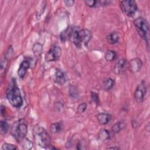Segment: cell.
Instances as JSON below:
<instances>
[{"instance_id": "obj_1", "label": "cell", "mask_w": 150, "mask_h": 150, "mask_svg": "<svg viewBox=\"0 0 150 150\" xmlns=\"http://www.w3.org/2000/svg\"><path fill=\"white\" fill-rule=\"evenodd\" d=\"M33 135L36 144L46 149H56L51 145V139L46 130L42 127L36 125L33 128Z\"/></svg>"}, {"instance_id": "obj_2", "label": "cell", "mask_w": 150, "mask_h": 150, "mask_svg": "<svg viewBox=\"0 0 150 150\" xmlns=\"http://www.w3.org/2000/svg\"><path fill=\"white\" fill-rule=\"evenodd\" d=\"M92 38V32L87 29H79L74 27L70 39L77 48L87 46Z\"/></svg>"}, {"instance_id": "obj_3", "label": "cell", "mask_w": 150, "mask_h": 150, "mask_svg": "<svg viewBox=\"0 0 150 150\" xmlns=\"http://www.w3.org/2000/svg\"><path fill=\"white\" fill-rule=\"evenodd\" d=\"M6 96L9 103L13 107L19 108L22 105L23 99L15 79H13L9 84Z\"/></svg>"}, {"instance_id": "obj_4", "label": "cell", "mask_w": 150, "mask_h": 150, "mask_svg": "<svg viewBox=\"0 0 150 150\" xmlns=\"http://www.w3.org/2000/svg\"><path fill=\"white\" fill-rule=\"evenodd\" d=\"M11 134L15 139L19 142L25 138L28 132V125L23 120H19L13 124L11 127Z\"/></svg>"}, {"instance_id": "obj_5", "label": "cell", "mask_w": 150, "mask_h": 150, "mask_svg": "<svg viewBox=\"0 0 150 150\" xmlns=\"http://www.w3.org/2000/svg\"><path fill=\"white\" fill-rule=\"evenodd\" d=\"M133 23L141 38L148 43L149 26L148 21L142 17H139L134 21Z\"/></svg>"}, {"instance_id": "obj_6", "label": "cell", "mask_w": 150, "mask_h": 150, "mask_svg": "<svg viewBox=\"0 0 150 150\" xmlns=\"http://www.w3.org/2000/svg\"><path fill=\"white\" fill-rule=\"evenodd\" d=\"M120 6L122 12L129 17L134 16L138 9L137 3L132 0L120 1Z\"/></svg>"}, {"instance_id": "obj_7", "label": "cell", "mask_w": 150, "mask_h": 150, "mask_svg": "<svg viewBox=\"0 0 150 150\" xmlns=\"http://www.w3.org/2000/svg\"><path fill=\"white\" fill-rule=\"evenodd\" d=\"M62 54V49L59 45H53L45 55V60L47 62H55L59 60Z\"/></svg>"}, {"instance_id": "obj_8", "label": "cell", "mask_w": 150, "mask_h": 150, "mask_svg": "<svg viewBox=\"0 0 150 150\" xmlns=\"http://www.w3.org/2000/svg\"><path fill=\"white\" fill-rule=\"evenodd\" d=\"M146 93V86L145 81H142L138 86L137 87L134 97L135 101L138 103H142L144 100L145 94Z\"/></svg>"}, {"instance_id": "obj_9", "label": "cell", "mask_w": 150, "mask_h": 150, "mask_svg": "<svg viewBox=\"0 0 150 150\" xmlns=\"http://www.w3.org/2000/svg\"><path fill=\"white\" fill-rule=\"evenodd\" d=\"M30 66V60L29 58H25L24 60L21 63L19 67L17 73L21 79L24 78L27 73L28 70Z\"/></svg>"}, {"instance_id": "obj_10", "label": "cell", "mask_w": 150, "mask_h": 150, "mask_svg": "<svg viewBox=\"0 0 150 150\" xmlns=\"http://www.w3.org/2000/svg\"><path fill=\"white\" fill-rule=\"evenodd\" d=\"M142 64V62L139 58H134L129 60L128 68L131 72L137 73L140 70Z\"/></svg>"}, {"instance_id": "obj_11", "label": "cell", "mask_w": 150, "mask_h": 150, "mask_svg": "<svg viewBox=\"0 0 150 150\" xmlns=\"http://www.w3.org/2000/svg\"><path fill=\"white\" fill-rule=\"evenodd\" d=\"M53 81L59 85H63L66 81V76L61 69H56L53 76Z\"/></svg>"}, {"instance_id": "obj_12", "label": "cell", "mask_w": 150, "mask_h": 150, "mask_svg": "<svg viewBox=\"0 0 150 150\" xmlns=\"http://www.w3.org/2000/svg\"><path fill=\"white\" fill-rule=\"evenodd\" d=\"M127 65V61L125 59H120L117 61L114 66V72L116 74L122 73Z\"/></svg>"}, {"instance_id": "obj_13", "label": "cell", "mask_w": 150, "mask_h": 150, "mask_svg": "<svg viewBox=\"0 0 150 150\" xmlns=\"http://www.w3.org/2000/svg\"><path fill=\"white\" fill-rule=\"evenodd\" d=\"M74 27L68 26L64 30H63L60 34V40L63 42H64L68 39H70L71 36L72 35L73 31L74 30Z\"/></svg>"}, {"instance_id": "obj_14", "label": "cell", "mask_w": 150, "mask_h": 150, "mask_svg": "<svg viewBox=\"0 0 150 150\" xmlns=\"http://www.w3.org/2000/svg\"><path fill=\"white\" fill-rule=\"evenodd\" d=\"M98 122L101 125L107 124L111 119V115L105 112H100L97 115Z\"/></svg>"}, {"instance_id": "obj_15", "label": "cell", "mask_w": 150, "mask_h": 150, "mask_svg": "<svg viewBox=\"0 0 150 150\" xmlns=\"http://www.w3.org/2000/svg\"><path fill=\"white\" fill-rule=\"evenodd\" d=\"M106 39L108 43L111 45H114L118 42L120 39V36L117 32H111L107 35Z\"/></svg>"}, {"instance_id": "obj_16", "label": "cell", "mask_w": 150, "mask_h": 150, "mask_svg": "<svg viewBox=\"0 0 150 150\" xmlns=\"http://www.w3.org/2000/svg\"><path fill=\"white\" fill-rule=\"evenodd\" d=\"M111 135L109 131L105 128L101 129L98 134V139L101 141H106L110 139Z\"/></svg>"}, {"instance_id": "obj_17", "label": "cell", "mask_w": 150, "mask_h": 150, "mask_svg": "<svg viewBox=\"0 0 150 150\" xmlns=\"http://www.w3.org/2000/svg\"><path fill=\"white\" fill-rule=\"evenodd\" d=\"M114 84H115L114 79L111 77H108L104 80L103 83V87L104 90L106 91H108L111 90L113 88Z\"/></svg>"}, {"instance_id": "obj_18", "label": "cell", "mask_w": 150, "mask_h": 150, "mask_svg": "<svg viewBox=\"0 0 150 150\" xmlns=\"http://www.w3.org/2000/svg\"><path fill=\"white\" fill-rule=\"evenodd\" d=\"M63 127L62 122H53L50 126V130L53 134H58L62 131Z\"/></svg>"}, {"instance_id": "obj_19", "label": "cell", "mask_w": 150, "mask_h": 150, "mask_svg": "<svg viewBox=\"0 0 150 150\" xmlns=\"http://www.w3.org/2000/svg\"><path fill=\"white\" fill-rule=\"evenodd\" d=\"M104 58L107 62L113 61L117 58V53L114 50H108L105 52L104 54Z\"/></svg>"}, {"instance_id": "obj_20", "label": "cell", "mask_w": 150, "mask_h": 150, "mask_svg": "<svg viewBox=\"0 0 150 150\" xmlns=\"http://www.w3.org/2000/svg\"><path fill=\"white\" fill-rule=\"evenodd\" d=\"M125 123L123 121H118L114 124L111 128V130L114 133H118L125 127Z\"/></svg>"}, {"instance_id": "obj_21", "label": "cell", "mask_w": 150, "mask_h": 150, "mask_svg": "<svg viewBox=\"0 0 150 150\" xmlns=\"http://www.w3.org/2000/svg\"><path fill=\"white\" fill-rule=\"evenodd\" d=\"M32 51L35 56H40L43 52V46L40 43H36L32 47Z\"/></svg>"}, {"instance_id": "obj_22", "label": "cell", "mask_w": 150, "mask_h": 150, "mask_svg": "<svg viewBox=\"0 0 150 150\" xmlns=\"http://www.w3.org/2000/svg\"><path fill=\"white\" fill-rule=\"evenodd\" d=\"M9 128V125L8 123L5 121V120H2L0 122V132L2 135L5 134L8 131Z\"/></svg>"}, {"instance_id": "obj_23", "label": "cell", "mask_w": 150, "mask_h": 150, "mask_svg": "<svg viewBox=\"0 0 150 150\" xmlns=\"http://www.w3.org/2000/svg\"><path fill=\"white\" fill-rule=\"evenodd\" d=\"M19 143L21 144V146L25 149H29L32 147L33 144L32 142L28 139L25 138L22 140H21Z\"/></svg>"}, {"instance_id": "obj_24", "label": "cell", "mask_w": 150, "mask_h": 150, "mask_svg": "<svg viewBox=\"0 0 150 150\" xmlns=\"http://www.w3.org/2000/svg\"><path fill=\"white\" fill-rule=\"evenodd\" d=\"M86 6L90 8H96L100 6V1L95 0H85L84 1Z\"/></svg>"}, {"instance_id": "obj_25", "label": "cell", "mask_w": 150, "mask_h": 150, "mask_svg": "<svg viewBox=\"0 0 150 150\" xmlns=\"http://www.w3.org/2000/svg\"><path fill=\"white\" fill-rule=\"evenodd\" d=\"M17 149L18 147L16 145L9 143H5L1 147V149L2 150H15Z\"/></svg>"}, {"instance_id": "obj_26", "label": "cell", "mask_w": 150, "mask_h": 150, "mask_svg": "<svg viewBox=\"0 0 150 150\" xmlns=\"http://www.w3.org/2000/svg\"><path fill=\"white\" fill-rule=\"evenodd\" d=\"M87 107V104L86 103H82L77 106V112L79 114H83L86 111Z\"/></svg>"}, {"instance_id": "obj_27", "label": "cell", "mask_w": 150, "mask_h": 150, "mask_svg": "<svg viewBox=\"0 0 150 150\" xmlns=\"http://www.w3.org/2000/svg\"><path fill=\"white\" fill-rule=\"evenodd\" d=\"M91 101L95 104H99V96L97 93L94 91L91 92Z\"/></svg>"}, {"instance_id": "obj_28", "label": "cell", "mask_w": 150, "mask_h": 150, "mask_svg": "<svg viewBox=\"0 0 150 150\" xmlns=\"http://www.w3.org/2000/svg\"><path fill=\"white\" fill-rule=\"evenodd\" d=\"M64 3L65 4L66 6L70 7V6H72L74 5V1L72 0H67V1H64Z\"/></svg>"}, {"instance_id": "obj_29", "label": "cell", "mask_w": 150, "mask_h": 150, "mask_svg": "<svg viewBox=\"0 0 150 150\" xmlns=\"http://www.w3.org/2000/svg\"><path fill=\"white\" fill-rule=\"evenodd\" d=\"M5 112H6V111H5V106L1 105V112L2 115H3V116L5 117Z\"/></svg>"}, {"instance_id": "obj_30", "label": "cell", "mask_w": 150, "mask_h": 150, "mask_svg": "<svg viewBox=\"0 0 150 150\" xmlns=\"http://www.w3.org/2000/svg\"><path fill=\"white\" fill-rule=\"evenodd\" d=\"M107 149H120L118 147H109V148H107Z\"/></svg>"}]
</instances>
